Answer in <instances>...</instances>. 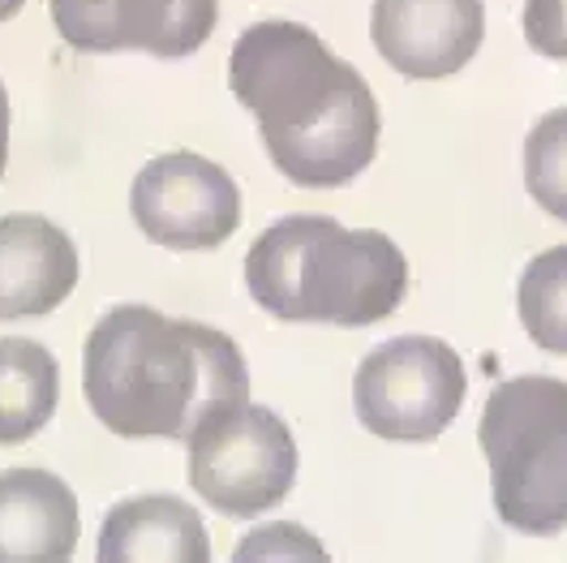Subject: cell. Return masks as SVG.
<instances>
[{"label":"cell","instance_id":"6da1fadb","mask_svg":"<svg viewBox=\"0 0 567 563\" xmlns=\"http://www.w3.org/2000/svg\"><path fill=\"white\" fill-rule=\"evenodd\" d=\"M228 86L292 185L340 190L379 155L374 91L301 22L246 27L228 57Z\"/></svg>","mask_w":567,"mask_h":563},{"label":"cell","instance_id":"7a4b0ae2","mask_svg":"<svg viewBox=\"0 0 567 563\" xmlns=\"http://www.w3.org/2000/svg\"><path fill=\"white\" fill-rule=\"evenodd\" d=\"M82 391L116 439H189L249 400V370L233 336L207 323L116 306L86 336Z\"/></svg>","mask_w":567,"mask_h":563},{"label":"cell","instance_id":"3957f363","mask_svg":"<svg viewBox=\"0 0 567 563\" xmlns=\"http://www.w3.org/2000/svg\"><path fill=\"white\" fill-rule=\"evenodd\" d=\"M249 297L284 323L370 327L400 310L409 263L388 233L331 215H284L246 254Z\"/></svg>","mask_w":567,"mask_h":563},{"label":"cell","instance_id":"277c9868","mask_svg":"<svg viewBox=\"0 0 567 563\" xmlns=\"http://www.w3.org/2000/svg\"><path fill=\"white\" fill-rule=\"evenodd\" d=\"M477 443L491 464L498 521L529 538L567 529V383L503 379L482 409Z\"/></svg>","mask_w":567,"mask_h":563},{"label":"cell","instance_id":"5b68a950","mask_svg":"<svg viewBox=\"0 0 567 563\" xmlns=\"http://www.w3.org/2000/svg\"><path fill=\"white\" fill-rule=\"evenodd\" d=\"M468 391L461 352L434 336H395L353 375L357 422L388 443H430L456 422Z\"/></svg>","mask_w":567,"mask_h":563},{"label":"cell","instance_id":"8992f818","mask_svg":"<svg viewBox=\"0 0 567 563\" xmlns=\"http://www.w3.org/2000/svg\"><path fill=\"white\" fill-rule=\"evenodd\" d=\"M189 487L219 516L246 521L280 508L297 482V443L280 413L262 405H233L198 426L189 439Z\"/></svg>","mask_w":567,"mask_h":563},{"label":"cell","instance_id":"52a82bcc","mask_svg":"<svg viewBox=\"0 0 567 563\" xmlns=\"http://www.w3.org/2000/svg\"><path fill=\"white\" fill-rule=\"evenodd\" d=\"M130 212L146 242L164 249H215L241 224L237 181L194 151H168L142 164Z\"/></svg>","mask_w":567,"mask_h":563},{"label":"cell","instance_id":"ba28073f","mask_svg":"<svg viewBox=\"0 0 567 563\" xmlns=\"http://www.w3.org/2000/svg\"><path fill=\"white\" fill-rule=\"evenodd\" d=\"M52 27L78 52L194 57L219 22V0H48Z\"/></svg>","mask_w":567,"mask_h":563},{"label":"cell","instance_id":"9c48e42d","mask_svg":"<svg viewBox=\"0 0 567 563\" xmlns=\"http://www.w3.org/2000/svg\"><path fill=\"white\" fill-rule=\"evenodd\" d=\"M370 39L404 78H452L477 57L486 9L482 0H374Z\"/></svg>","mask_w":567,"mask_h":563},{"label":"cell","instance_id":"30bf717a","mask_svg":"<svg viewBox=\"0 0 567 563\" xmlns=\"http://www.w3.org/2000/svg\"><path fill=\"white\" fill-rule=\"evenodd\" d=\"M78 284L70 233L31 212L0 215V323L52 315Z\"/></svg>","mask_w":567,"mask_h":563},{"label":"cell","instance_id":"8fae6325","mask_svg":"<svg viewBox=\"0 0 567 563\" xmlns=\"http://www.w3.org/2000/svg\"><path fill=\"white\" fill-rule=\"evenodd\" d=\"M78 499L56 473H0V563H65L78 551Z\"/></svg>","mask_w":567,"mask_h":563},{"label":"cell","instance_id":"7c38bea8","mask_svg":"<svg viewBox=\"0 0 567 563\" xmlns=\"http://www.w3.org/2000/svg\"><path fill=\"white\" fill-rule=\"evenodd\" d=\"M100 563H207L203 516L177 494L121 499L100 529Z\"/></svg>","mask_w":567,"mask_h":563},{"label":"cell","instance_id":"4fadbf2b","mask_svg":"<svg viewBox=\"0 0 567 563\" xmlns=\"http://www.w3.org/2000/svg\"><path fill=\"white\" fill-rule=\"evenodd\" d=\"M61 400V366L39 340H0V448L35 439Z\"/></svg>","mask_w":567,"mask_h":563},{"label":"cell","instance_id":"5bb4252c","mask_svg":"<svg viewBox=\"0 0 567 563\" xmlns=\"http://www.w3.org/2000/svg\"><path fill=\"white\" fill-rule=\"evenodd\" d=\"M516 310L537 349L567 357V246L529 258L516 284Z\"/></svg>","mask_w":567,"mask_h":563},{"label":"cell","instance_id":"9a60e30c","mask_svg":"<svg viewBox=\"0 0 567 563\" xmlns=\"http://www.w3.org/2000/svg\"><path fill=\"white\" fill-rule=\"evenodd\" d=\"M525 190L546 215L567 224V108L546 112L525 139Z\"/></svg>","mask_w":567,"mask_h":563},{"label":"cell","instance_id":"2e32d148","mask_svg":"<svg viewBox=\"0 0 567 563\" xmlns=\"http://www.w3.org/2000/svg\"><path fill=\"white\" fill-rule=\"evenodd\" d=\"M525 39L537 57L567 61V0H525Z\"/></svg>","mask_w":567,"mask_h":563},{"label":"cell","instance_id":"e0dca14e","mask_svg":"<svg viewBox=\"0 0 567 563\" xmlns=\"http://www.w3.org/2000/svg\"><path fill=\"white\" fill-rule=\"evenodd\" d=\"M9 164V95H4V82H0V176Z\"/></svg>","mask_w":567,"mask_h":563},{"label":"cell","instance_id":"ac0fdd59","mask_svg":"<svg viewBox=\"0 0 567 563\" xmlns=\"http://www.w3.org/2000/svg\"><path fill=\"white\" fill-rule=\"evenodd\" d=\"M22 4H27V0H0V22L18 18V13H22Z\"/></svg>","mask_w":567,"mask_h":563}]
</instances>
